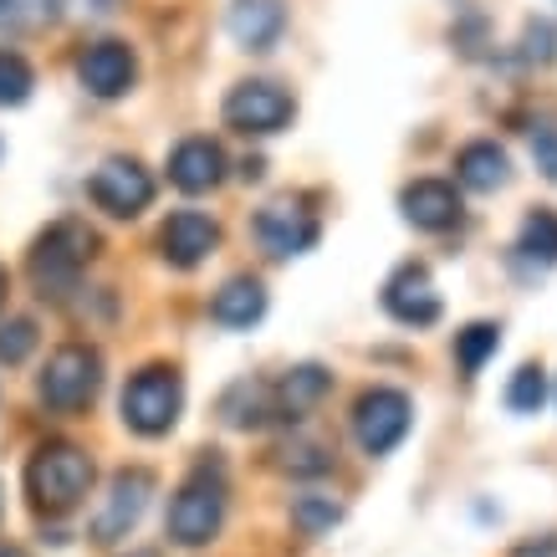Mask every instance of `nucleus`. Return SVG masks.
Listing matches in <instances>:
<instances>
[{"label":"nucleus","mask_w":557,"mask_h":557,"mask_svg":"<svg viewBox=\"0 0 557 557\" xmlns=\"http://www.w3.org/2000/svg\"><path fill=\"white\" fill-rule=\"evenodd\" d=\"M327 388H333V379H327V369H318V363L292 369L287 379L276 384V414H282V420H302V414L318 405Z\"/></svg>","instance_id":"6ab92c4d"},{"label":"nucleus","mask_w":557,"mask_h":557,"mask_svg":"<svg viewBox=\"0 0 557 557\" xmlns=\"http://www.w3.org/2000/svg\"><path fill=\"white\" fill-rule=\"evenodd\" d=\"M517 557H557V537H542V542H527V547H517Z\"/></svg>","instance_id":"c756f323"},{"label":"nucleus","mask_w":557,"mask_h":557,"mask_svg":"<svg viewBox=\"0 0 557 557\" xmlns=\"http://www.w3.org/2000/svg\"><path fill=\"white\" fill-rule=\"evenodd\" d=\"M215 246H220V225L210 215H200V210H174V215L159 225V251L180 271L200 267Z\"/></svg>","instance_id":"9b49d317"},{"label":"nucleus","mask_w":557,"mask_h":557,"mask_svg":"<svg viewBox=\"0 0 557 557\" xmlns=\"http://www.w3.org/2000/svg\"><path fill=\"white\" fill-rule=\"evenodd\" d=\"M92 246H98V236L87 231L83 220H57L32 251V282L41 287V297H47V292L62 297V292L77 282V271L92 261Z\"/></svg>","instance_id":"f03ea898"},{"label":"nucleus","mask_w":557,"mask_h":557,"mask_svg":"<svg viewBox=\"0 0 557 557\" xmlns=\"http://www.w3.org/2000/svg\"><path fill=\"white\" fill-rule=\"evenodd\" d=\"M384 307H388V318L409 322V327H430V322L440 318V292H435V282H430V271L399 267L384 287Z\"/></svg>","instance_id":"f8f14e48"},{"label":"nucleus","mask_w":557,"mask_h":557,"mask_svg":"<svg viewBox=\"0 0 557 557\" xmlns=\"http://www.w3.org/2000/svg\"><path fill=\"white\" fill-rule=\"evenodd\" d=\"M220 414H225V424H236V430H261L276 414V388L246 379V384H236L220 399Z\"/></svg>","instance_id":"aec40b11"},{"label":"nucleus","mask_w":557,"mask_h":557,"mask_svg":"<svg viewBox=\"0 0 557 557\" xmlns=\"http://www.w3.org/2000/svg\"><path fill=\"white\" fill-rule=\"evenodd\" d=\"M149 496H153V471H119L113 486H108V502H102L98 522H92V537L98 542L128 537L138 527V517H144V507H149Z\"/></svg>","instance_id":"9d476101"},{"label":"nucleus","mask_w":557,"mask_h":557,"mask_svg":"<svg viewBox=\"0 0 557 557\" xmlns=\"http://www.w3.org/2000/svg\"><path fill=\"white\" fill-rule=\"evenodd\" d=\"M542 399H547V379H542L537 363H527V369L511 373V384H507V409H517V414H537Z\"/></svg>","instance_id":"b1692460"},{"label":"nucleus","mask_w":557,"mask_h":557,"mask_svg":"<svg viewBox=\"0 0 557 557\" xmlns=\"http://www.w3.org/2000/svg\"><path fill=\"white\" fill-rule=\"evenodd\" d=\"M102 384V358L83 343H62L41 369V405H51L57 414H77L92 405V394Z\"/></svg>","instance_id":"20e7f679"},{"label":"nucleus","mask_w":557,"mask_h":557,"mask_svg":"<svg viewBox=\"0 0 557 557\" xmlns=\"http://www.w3.org/2000/svg\"><path fill=\"white\" fill-rule=\"evenodd\" d=\"M292 517H297V527H302V532H312V537H318V532H327V527L338 522L343 511L333 507V502H318V496H302V502L292 507Z\"/></svg>","instance_id":"bb28decb"},{"label":"nucleus","mask_w":557,"mask_h":557,"mask_svg":"<svg viewBox=\"0 0 557 557\" xmlns=\"http://www.w3.org/2000/svg\"><path fill=\"white\" fill-rule=\"evenodd\" d=\"M256 240L267 246L271 256H302L312 240H318V215L307 210V200H271L261 215H256Z\"/></svg>","instance_id":"1a4fd4ad"},{"label":"nucleus","mask_w":557,"mask_h":557,"mask_svg":"<svg viewBox=\"0 0 557 557\" xmlns=\"http://www.w3.org/2000/svg\"><path fill=\"white\" fill-rule=\"evenodd\" d=\"M532 153H537V170L547 180H557V128L553 123H537V134H532Z\"/></svg>","instance_id":"c85d7f7f"},{"label":"nucleus","mask_w":557,"mask_h":557,"mask_svg":"<svg viewBox=\"0 0 557 557\" xmlns=\"http://www.w3.org/2000/svg\"><path fill=\"white\" fill-rule=\"evenodd\" d=\"M36 348V322H0V363H26Z\"/></svg>","instance_id":"a878e982"},{"label":"nucleus","mask_w":557,"mask_h":557,"mask_svg":"<svg viewBox=\"0 0 557 557\" xmlns=\"http://www.w3.org/2000/svg\"><path fill=\"white\" fill-rule=\"evenodd\" d=\"M502 348V327H491V322H471V327H460L456 333V363L466 373H481L486 369V358Z\"/></svg>","instance_id":"4be33fe9"},{"label":"nucleus","mask_w":557,"mask_h":557,"mask_svg":"<svg viewBox=\"0 0 557 557\" xmlns=\"http://www.w3.org/2000/svg\"><path fill=\"white\" fill-rule=\"evenodd\" d=\"M557 57V26L553 21H532L527 26V62H553Z\"/></svg>","instance_id":"cd10ccee"},{"label":"nucleus","mask_w":557,"mask_h":557,"mask_svg":"<svg viewBox=\"0 0 557 557\" xmlns=\"http://www.w3.org/2000/svg\"><path fill=\"white\" fill-rule=\"evenodd\" d=\"M87 195H92V205H98V210H108V215L134 220L138 210H149L153 180H149V170H144V164H134V159H108V164L87 180Z\"/></svg>","instance_id":"6e6552de"},{"label":"nucleus","mask_w":557,"mask_h":557,"mask_svg":"<svg viewBox=\"0 0 557 557\" xmlns=\"http://www.w3.org/2000/svg\"><path fill=\"white\" fill-rule=\"evenodd\" d=\"M134 51L123 47V41H92L83 51V62H77V77L92 98H123L128 87H134Z\"/></svg>","instance_id":"ddd939ff"},{"label":"nucleus","mask_w":557,"mask_h":557,"mask_svg":"<svg viewBox=\"0 0 557 557\" xmlns=\"http://www.w3.org/2000/svg\"><path fill=\"white\" fill-rule=\"evenodd\" d=\"M32 98V67L16 51H0V108H16Z\"/></svg>","instance_id":"393cba45"},{"label":"nucleus","mask_w":557,"mask_h":557,"mask_svg":"<svg viewBox=\"0 0 557 557\" xmlns=\"http://www.w3.org/2000/svg\"><path fill=\"white\" fill-rule=\"evenodd\" d=\"M409 424H414V409L399 388H369L354 405V435L369 456H388L409 435Z\"/></svg>","instance_id":"0eeeda50"},{"label":"nucleus","mask_w":557,"mask_h":557,"mask_svg":"<svg viewBox=\"0 0 557 557\" xmlns=\"http://www.w3.org/2000/svg\"><path fill=\"white\" fill-rule=\"evenodd\" d=\"M0 302H5V271H0Z\"/></svg>","instance_id":"2f4dec72"},{"label":"nucleus","mask_w":557,"mask_h":557,"mask_svg":"<svg viewBox=\"0 0 557 557\" xmlns=\"http://www.w3.org/2000/svg\"><path fill=\"white\" fill-rule=\"evenodd\" d=\"M517 251L537 267H553L557 261V210H532L522 220V236H517Z\"/></svg>","instance_id":"412c9836"},{"label":"nucleus","mask_w":557,"mask_h":557,"mask_svg":"<svg viewBox=\"0 0 557 557\" xmlns=\"http://www.w3.org/2000/svg\"><path fill=\"white\" fill-rule=\"evenodd\" d=\"M282 26H287V5L282 0H236L231 5V36L246 51H271Z\"/></svg>","instance_id":"dca6fc26"},{"label":"nucleus","mask_w":557,"mask_h":557,"mask_svg":"<svg viewBox=\"0 0 557 557\" xmlns=\"http://www.w3.org/2000/svg\"><path fill=\"white\" fill-rule=\"evenodd\" d=\"M0 557H26V553H16V547H0Z\"/></svg>","instance_id":"7c9ffc66"},{"label":"nucleus","mask_w":557,"mask_h":557,"mask_svg":"<svg viewBox=\"0 0 557 557\" xmlns=\"http://www.w3.org/2000/svg\"><path fill=\"white\" fill-rule=\"evenodd\" d=\"M456 174L466 189H481V195H491V189H502L511 180V159L507 149H496V144H466V149L456 153Z\"/></svg>","instance_id":"a211bd4d"},{"label":"nucleus","mask_w":557,"mask_h":557,"mask_svg":"<svg viewBox=\"0 0 557 557\" xmlns=\"http://www.w3.org/2000/svg\"><path fill=\"white\" fill-rule=\"evenodd\" d=\"M220 522H225V481L210 471H195L170 507V537L180 547H205L220 532Z\"/></svg>","instance_id":"39448f33"},{"label":"nucleus","mask_w":557,"mask_h":557,"mask_svg":"<svg viewBox=\"0 0 557 557\" xmlns=\"http://www.w3.org/2000/svg\"><path fill=\"white\" fill-rule=\"evenodd\" d=\"M170 180L185 189V195L215 189L220 180H225V153H220L215 138H185V144L170 153Z\"/></svg>","instance_id":"4468645a"},{"label":"nucleus","mask_w":557,"mask_h":557,"mask_svg":"<svg viewBox=\"0 0 557 557\" xmlns=\"http://www.w3.org/2000/svg\"><path fill=\"white\" fill-rule=\"evenodd\" d=\"M276 466L287 475H322V471H333V450L318 445V440H287L276 450Z\"/></svg>","instance_id":"5701e85b"},{"label":"nucleus","mask_w":557,"mask_h":557,"mask_svg":"<svg viewBox=\"0 0 557 557\" xmlns=\"http://www.w3.org/2000/svg\"><path fill=\"white\" fill-rule=\"evenodd\" d=\"M292 92L282 83H240L231 87V98H225V123L236 128V134H251V138H267V134H282L292 119Z\"/></svg>","instance_id":"423d86ee"},{"label":"nucleus","mask_w":557,"mask_h":557,"mask_svg":"<svg viewBox=\"0 0 557 557\" xmlns=\"http://www.w3.org/2000/svg\"><path fill=\"white\" fill-rule=\"evenodd\" d=\"M399 205H405V220L414 231H445V225L460 220L456 185H445V180H414V185L399 195Z\"/></svg>","instance_id":"2eb2a0df"},{"label":"nucleus","mask_w":557,"mask_h":557,"mask_svg":"<svg viewBox=\"0 0 557 557\" xmlns=\"http://www.w3.org/2000/svg\"><path fill=\"white\" fill-rule=\"evenodd\" d=\"M180 405H185V379L174 369H138L128 384H123V420L138 435H164L180 420Z\"/></svg>","instance_id":"7ed1b4c3"},{"label":"nucleus","mask_w":557,"mask_h":557,"mask_svg":"<svg viewBox=\"0 0 557 557\" xmlns=\"http://www.w3.org/2000/svg\"><path fill=\"white\" fill-rule=\"evenodd\" d=\"M92 491V456L77 445H41L26 466V496L36 511L47 517H67L83 507V496Z\"/></svg>","instance_id":"f257e3e1"},{"label":"nucleus","mask_w":557,"mask_h":557,"mask_svg":"<svg viewBox=\"0 0 557 557\" xmlns=\"http://www.w3.org/2000/svg\"><path fill=\"white\" fill-rule=\"evenodd\" d=\"M261 312H267V287L256 276H231L210 302V318L220 327H251V322H261Z\"/></svg>","instance_id":"f3484780"}]
</instances>
